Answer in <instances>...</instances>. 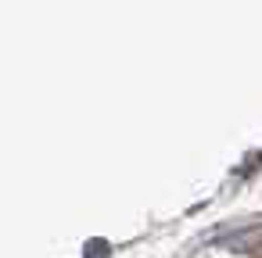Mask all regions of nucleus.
<instances>
[]
</instances>
